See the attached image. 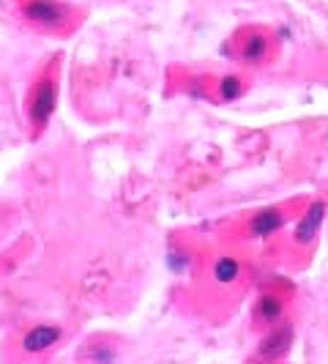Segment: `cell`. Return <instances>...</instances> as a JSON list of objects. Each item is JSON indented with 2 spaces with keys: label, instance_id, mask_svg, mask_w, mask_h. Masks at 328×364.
Segmentation results:
<instances>
[{
  "label": "cell",
  "instance_id": "cell-5",
  "mask_svg": "<svg viewBox=\"0 0 328 364\" xmlns=\"http://www.w3.org/2000/svg\"><path fill=\"white\" fill-rule=\"evenodd\" d=\"M293 203H279V205H266L257 208L249 217L241 222V233L246 238H268L273 233H279L285 228V222L290 217Z\"/></svg>",
  "mask_w": 328,
  "mask_h": 364
},
{
  "label": "cell",
  "instance_id": "cell-1",
  "mask_svg": "<svg viewBox=\"0 0 328 364\" xmlns=\"http://www.w3.org/2000/svg\"><path fill=\"white\" fill-rule=\"evenodd\" d=\"M58 77H60V60L50 58L41 69L36 72L31 88H28V99H25V118H28V134L31 140L41 137L58 107Z\"/></svg>",
  "mask_w": 328,
  "mask_h": 364
},
{
  "label": "cell",
  "instance_id": "cell-4",
  "mask_svg": "<svg viewBox=\"0 0 328 364\" xmlns=\"http://www.w3.org/2000/svg\"><path fill=\"white\" fill-rule=\"evenodd\" d=\"M244 282V263L236 252H217L205 263V285L211 293L230 296Z\"/></svg>",
  "mask_w": 328,
  "mask_h": 364
},
{
  "label": "cell",
  "instance_id": "cell-3",
  "mask_svg": "<svg viewBox=\"0 0 328 364\" xmlns=\"http://www.w3.org/2000/svg\"><path fill=\"white\" fill-rule=\"evenodd\" d=\"M233 55L244 66H266L273 58V33L263 25H246L233 36Z\"/></svg>",
  "mask_w": 328,
  "mask_h": 364
},
{
  "label": "cell",
  "instance_id": "cell-2",
  "mask_svg": "<svg viewBox=\"0 0 328 364\" xmlns=\"http://www.w3.org/2000/svg\"><path fill=\"white\" fill-rule=\"evenodd\" d=\"M14 6L25 25L53 36H72L82 22V11L63 0H14Z\"/></svg>",
  "mask_w": 328,
  "mask_h": 364
},
{
  "label": "cell",
  "instance_id": "cell-8",
  "mask_svg": "<svg viewBox=\"0 0 328 364\" xmlns=\"http://www.w3.org/2000/svg\"><path fill=\"white\" fill-rule=\"evenodd\" d=\"M293 346V323L288 321H279L276 326L266 328V337L263 343L257 346V353L252 356L255 362H273V359H282Z\"/></svg>",
  "mask_w": 328,
  "mask_h": 364
},
{
  "label": "cell",
  "instance_id": "cell-10",
  "mask_svg": "<svg viewBox=\"0 0 328 364\" xmlns=\"http://www.w3.org/2000/svg\"><path fill=\"white\" fill-rule=\"evenodd\" d=\"M77 359L80 362H115L118 359V346H112L109 337H91L77 350Z\"/></svg>",
  "mask_w": 328,
  "mask_h": 364
},
{
  "label": "cell",
  "instance_id": "cell-9",
  "mask_svg": "<svg viewBox=\"0 0 328 364\" xmlns=\"http://www.w3.org/2000/svg\"><path fill=\"white\" fill-rule=\"evenodd\" d=\"M252 321L257 328H271L279 321H285V296L276 291L263 293L255 301V312H252Z\"/></svg>",
  "mask_w": 328,
  "mask_h": 364
},
{
  "label": "cell",
  "instance_id": "cell-6",
  "mask_svg": "<svg viewBox=\"0 0 328 364\" xmlns=\"http://www.w3.org/2000/svg\"><path fill=\"white\" fill-rule=\"evenodd\" d=\"M60 340H63V326L60 323H36V326L22 331L17 348L22 356L36 359V356H44L47 350L60 346Z\"/></svg>",
  "mask_w": 328,
  "mask_h": 364
},
{
  "label": "cell",
  "instance_id": "cell-11",
  "mask_svg": "<svg viewBox=\"0 0 328 364\" xmlns=\"http://www.w3.org/2000/svg\"><path fill=\"white\" fill-rule=\"evenodd\" d=\"M244 93H246V77H241V74H224L214 82V99L224 102V105L241 99Z\"/></svg>",
  "mask_w": 328,
  "mask_h": 364
},
{
  "label": "cell",
  "instance_id": "cell-7",
  "mask_svg": "<svg viewBox=\"0 0 328 364\" xmlns=\"http://www.w3.org/2000/svg\"><path fill=\"white\" fill-rule=\"evenodd\" d=\"M326 211H328L326 200H312L310 205L304 208V214L298 217V222H295V228H293V233H290V241L295 250H310L312 244L317 241V233H320V228H323Z\"/></svg>",
  "mask_w": 328,
  "mask_h": 364
}]
</instances>
